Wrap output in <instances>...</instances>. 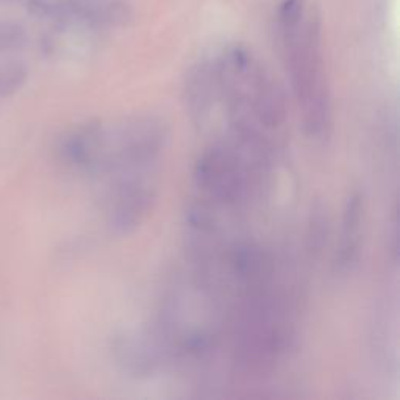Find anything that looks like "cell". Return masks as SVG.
Segmentation results:
<instances>
[{
  "instance_id": "cell-1",
  "label": "cell",
  "mask_w": 400,
  "mask_h": 400,
  "mask_svg": "<svg viewBox=\"0 0 400 400\" xmlns=\"http://www.w3.org/2000/svg\"><path fill=\"white\" fill-rule=\"evenodd\" d=\"M169 141V125L155 115H135L91 122L72 133L65 152L82 169L115 175L155 169Z\"/></svg>"
},
{
  "instance_id": "cell-2",
  "label": "cell",
  "mask_w": 400,
  "mask_h": 400,
  "mask_svg": "<svg viewBox=\"0 0 400 400\" xmlns=\"http://www.w3.org/2000/svg\"><path fill=\"white\" fill-rule=\"evenodd\" d=\"M226 321L219 285L189 266L167 291L157 327L174 357H200L218 346Z\"/></svg>"
},
{
  "instance_id": "cell-3",
  "label": "cell",
  "mask_w": 400,
  "mask_h": 400,
  "mask_svg": "<svg viewBox=\"0 0 400 400\" xmlns=\"http://www.w3.org/2000/svg\"><path fill=\"white\" fill-rule=\"evenodd\" d=\"M155 169L110 177L105 199L107 226L116 235H129L138 228L157 199Z\"/></svg>"
},
{
  "instance_id": "cell-4",
  "label": "cell",
  "mask_w": 400,
  "mask_h": 400,
  "mask_svg": "<svg viewBox=\"0 0 400 400\" xmlns=\"http://www.w3.org/2000/svg\"><path fill=\"white\" fill-rule=\"evenodd\" d=\"M111 349L117 366L136 379L152 377L174 357L157 324L122 330Z\"/></svg>"
},
{
  "instance_id": "cell-5",
  "label": "cell",
  "mask_w": 400,
  "mask_h": 400,
  "mask_svg": "<svg viewBox=\"0 0 400 400\" xmlns=\"http://www.w3.org/2000/svg\"><path fill=\"white\" fill-rule=\"evenodd\" d=\"M366 222V200L362 191L349 194L344 204L340 244L335 252V269L338 272H349L357 263L362 251L363 230Z\"/></svg>"
},
{
  "instance_id": "cell-6",
  "label": "cell",
  "mask_w": 400,
  "mask_h": 400,
  "mask_svg": "<svg viewBox=\"0 0 400 400\" xmlns=\"http://www.w3.org/2000/svg\"><path fill=\"white\" fill-rule=\"evenodd\" d=\"M300 16V0H286L282 6V21L286 26H294Z\"/></svg>"
}]
</instances>
